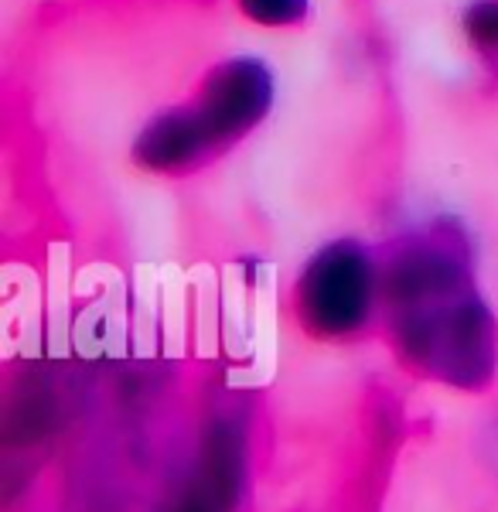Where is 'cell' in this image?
<instances>
[{"label":"cell","instance_id":"cell-1","mask_svg":"<svg viewBox=\"0 0 498 512\" xmlns=\"http://www.w3.org/2000/svg\"><path fill=\"white\" fill-rule=\"evenodd\" d=\"M379 301L396 352L420 373L481 390L495 376V318L481 301L471 246L454 219L406 233L379 263Z\"/></svg>","mask_w":498,"mask_h":512},{"label":"cell","instance_id":"cell-2","mask_svg":"<svg viewBox=\"0 0 498 512\" xmlns=\"http://www.w3.org/2000/svg\"><path fill=\"white\" fill-rule=\"evenodd\" d=\"M273 72L253 55L219 62L198 93L157 113L134 140V161L151 175H192L267 120Z\"/></svg>","mask_w":498,"mask_h":512},{"label":"cell","instance_id":"cell-3","mask_svg":"<svg viewBox=\"0 0 498 512\" xmlns=\"http://www.w3.org/2000/svg\"><path fill=\"white\" fill-rule=\"evenodd\" d=\"M379 297V263L359 239H335L311 256L297 280V318L318 338H345L369 325Z\"/></svg>","mask_w":498,"mask_h":512},{"label":"cell","instance_id":"cell-4","mask_svg":"<svg viewBox=\"0 0 498 512\" xmlns=\"http://www.w3.org/2000/svg\"><path fill=\"white\" fill-rule=\"evenodd\" d=\"M239 478H243V437L236 424L219 420L205 437L198 475L188 485V499L178 512H229Z\"/></svg>","mask_w":498,"mask_h":512},{"label":"cell","instance_id":"cell-5","mask_svg":"<svg viewBox=\"0 0 498 512\" xmlns=\"http://www.w3.org/2000/svg\"><path fill=\"white\" fill-rule=\"evenodd\" d=\"M239 11L263 28H290L307 18V0H239Z\"/></svg>","mask_w":498,"mask_h":512},{"label":"cell","instance_id":"cell-6","mask_svg":"<svg viewBox=\"0 0 498 512\" xmlns=\"http://www.w3.org/2000/svg\"><path fill=\"white\" fill-rule=\"evenodd\" d=\"M464 35L485 55H498V0H475L464 11Z\"/></svg>","mask_w":498,"mask_h":512}]
</instances>
